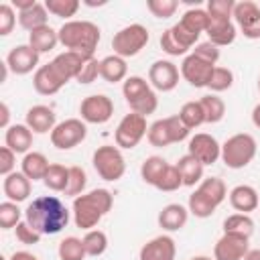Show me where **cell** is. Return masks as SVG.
<instances>
[{
	"instance_id": "6da1fadb",
	"label": "cell",
	"mask_w": 260,
	"mask_h": 260,
	"mask_svg": "<svg viewBox=\"0 0 260 260\" xmlns=\"http://www.w3.org/2000/svg\"><path fill=\"white\" fill-rule=\"evenodd\" d=\"M24 219L41 234V236H55L63 228H67L71 219V211L65 207V203L55 195H41L35 197L26 209Z\"/></svg>"
},
{
	"instance_id": "7a4b0ae2",
	"label": "cell",
	"mask_w": 260,
	"mask_h": 260,
	"mask_svg": "<svg viewBox=\"0 0 260 260\" xmlns=\"http://www.w3.org/2000/svg\"><path fill=\"white\" fill-rule=\"evenodd\" d=\"M112 205H114V195L108 189H91L73 199V205H71L73 221L79 230H85V232L95 230L102 217L110 213Z\"/></svg>"
},
{
	"instance_id": "3957f363",
	"label": "cell",
	"mask_w": 260,
	"mask_h": 260,
	"mask_svg": "<svg viewBox=\"0 0 260 260\" xmlns=\"http://www.w3.org/2000/svg\"><path fill=\"white\" fill-rule=\"evenodd\" d=\"M57 32H59V43L67 51H73L85 57H93L102 39L100 26L91 20H67Z\"/></svg>"
},
{
	"instance_id": "277c9868",
	"label": "cell",
	"mask_w": 260,
	"mask_h": 260,
	"mask_svg": "<svg viewBox=\"0 0 260 260\" xmlns=\"http://www.w3.org/2000/svg\"><path fill=\"white\" fill-rule=\"evenodd\" d=\"M225 197H228L225 183L219 177H207L189 195L187 209H189L191 215H195L199 219H205V217H211L215 213V209L225 201Z\"/></svg>"
},
{
	"instance_id": "5b68a950",
	"label": "cell",
	"mask_w": 260,
	"mask_h": 260,
	"mask_svg": "<svg viewBox=\"0 0 260 260\" xmlns=\"http://www.w3.org/2000/svg\"><path fill=\"white\" fill-rule=\"evenodd\" d=\"M122 93L126 98V104L130 106V112L140 114V116H150L158 108V98L152 89V85L140 77V75H130L122 83Z\"/></svg>"
},
{
	"instance_id": "8992f818",
	"label": "cell",
	"mask_w": 260,
	"mask_h": 260,
	"mask_svg": "<svg viewBox=\"0 0 260 260\" xmlns=\"http://www.w3.org/2000/svg\"><path fill=\"white\" fill-rule=\"evenodd\" d=\"M256 150H258L256 138L248 132H240L230 136L221 144V160L228 169H244L254 160Z\"/></svg>"
},
{
	"instance_id": "52a82bcc",
	"label": "cell",
	"mask_w": 260,
	"mask_h": 260,
	"mask_svg": "<svg viewBox=\"0 0 260 260\" xmlns=\"http://www.w3.org/2000/svg\"><path fill=\"white\" fill-rule=\"evenodd\" d=\"M91 162H93V169L95 173L100 175V179L104 181H120L126 173V160H124V154L118 146L114 144H104V146H98L93 156H91Z\"/></svg>"
},
{
	"instance_id": "ba28073f",
	"label": "cell",
	"mask_w": 260,
	"mask_h": 260,
	"mask_svg": "<svg viewBox=\"0 0 260 260\" xmlns=\"http://www.w3.org/2000/svg\"><path fill=\"white\" fill-rule=\"evenodd\" d=\"M189 128L181 122L179 116H169V118H160L156 122H152L148 126V132H146V138L152 146L156 148H165L169 144H175V142H181L189 136Z\"/></svg>"
},
{
	"instance_id": "9c48e42d",
	"label": "cell",
	"mask_w": 260,
	"mask_h": 260,
	"mask_svg": "<svg viewBox=\"0 0 260 260\" xmlns=\"http://www.w3.org/2000/svg\"><path fill=\"white\" fill-rule=\"evenodd\" d=\"M150 41V32L146 26L142 24H128L124 28H120L114 39H112V49H114V55L126 59V57H134L138 55Z\"/></svg>"
},
{
	"instance_id": "30bf717a",
	"label": "cell",
	"mask_w": 260,
	"mask_h": 260,
	"mask_svg": "<svg viewBox=\"0 0 260 260\" xmlns=\"http://www.w3.org/2000/svg\"><path fill=\"white\" fill-rule=\"evenodd\" d=\"M148 132V126H146V118L140 116V114H126L118 126H116V132H114V138H116V146L118 148H134L140 144V140L146 136Z\"/></svg>"
},
{
	"instance_id": "8fae6325",
	"label": "cell",
	"mask_w": 260,
	"mask_h": 260,
	"mask_svg": "<svg viewBox=\"0 0 260 260\" xmlns=\"http://www.w3.org/2000/svg\"><path fill=\"white\" fill-rule=\"evenodd\" d=\"M87 136V126L81 118H67L59 122L51 132V144L59 150H71L79 146Z\"/></svg>"
},
{
	"instance_id": "7c38bea8",
	"label": "cell",
	"mask_w": 260,
	"mask_h": 260,
	"mask_svg": "<svg viewBox=\"0 0 260 260\" xmlns=\"http://www.w3.org/2000/svg\"><path fill=\"white\" fill-rule=\"evenodd\" d=\"M67 81H71L59 67L55 61H49L45 65H41L37 71H35V77H32V87L37 93L41 95H55Z\"/></svg>"
},
{
	"instance_id": "4fadbf2b",
	"label": "cell",
	"mask_w": 260,
	"mask_h": 260,
	"mask_svg": "<svg viewBox=\"0 0 260 260\" xmlns=\"http://www.w3.org/2000/svg\"><path fill=\"white\" fill-rule=\"evenodd\" d=\"M79 114L85 124H106L114 114V102L106 93L87 95L79 104Z\"/></svg>"
},
{
	"instance_id": "5bb4252c",
	"label": "cell",
	"mask_w": 260,
	"mask_h": 260,
	"mask_svg": "<svg viewBox=\"0 0 260 260\" xmlns=\"http://www.w3.org/2000/svg\"><path fill=\"white\" fill-rule=\"evenodd\" d=\"M234 20L246 39H260V6L254 0L236 2Z\"/></svg>"
},
{
	"instance_id": "9a60e30c",
	"label": "cell",
	"mask_w": 260,
	"mask_h": 260,
	"mask_svg": "<svg viewBox=\"0 0 260 260\" xmlns=\"http://www.w3.org/2000/svg\"><path fill=\"white\" fill-rule=\"evenodd\" d=\"M213 69H215L213 63H209V61H205V59L189 53V55H185L179 71H181V77L189 85H193V87H207Z\"/></svg>"
},
{
	"instance_id": "2e32d148",
	"label": "cell",
	"mask_w": 260,
	"mask_h": 260,
	"mask_svg": "<svg viewBox=\"0 0 260 260\" xmlns=\"http://www.w3.org/2000/svg\"><path fill=\"white\" fill-rule=\"evenodd\" d=\"M187 154H191L193 158H197L203 167L215 165L221 158V144L211 134L199 132V134H195V136L189 138Z\"/></svg>"
},
{
	"instance_id": "e0dca14e",
	"label": "cell",
	"mask_w": 260,
	"mask_h": 260,
	"mask_svg": "<svg viewBox=\"0 0 260 260\" xmlns=\"http://www.w3.org/2000/svg\"><path fill=\"white\" fill-rule=\"evenodd\" d=\"M250 250V238L242 234L223 232V236L213 246V260H244Z\"/></svg>"
},
{
	"instance_id": "ac0fdd59",
	"label": "cell",
	"mask_w": 260,
	"mask_h": 260,
	"mask_svg": "<svg viewBox=\"0 0 260 260\" xmlns=\"http://www.w3.org/2000/svg\"><path fill=\"white\" fill-rule=\"evenodd\" d=\"M181 71L173 61L158 59L148 67V83L158 91H173L179 83Z\"/></svg>"
},
{
	"instance_id": "d6986e66",
	"label": "cell",
	"mask_w": 260,
	"mask_h": 260,
	"mask_svg": "<svg viewBox=\"0 0 260 260\" xmlns=\"http://www.w3.org/2000/svg\"><path fill=\"white\" fill-rule=\"evenodd\" d=\"M39 53L26 43V45H16L10 49V53L6 55V65L12 73L16 75H26L32 69H39Z\"/></svg>"
},
{
	"instance_id": "ffe728a7",
	"label": "cell",
	"mask_w": 260,
	"mask_h": 260,
	"mask_svg": "<svg viewBox=\"0 0 260 260\" xmlns=\"http://www.w3.org/2000/svg\"><path fill=\"white\" fill-rule=\"evenodd\" d=\"M175 256H177V244L167 234L148 240L138 252V260H175Z\"/></svg>"
},
{
	"instance_id": "44dd1931",
	"label": "cell",
	"mask_w": 260,
	"mask_h": 260,
	"mask_svg": "<svg viewBox=\"0 0 260 260\" xmlns=\"http://www.w3.org/2000/svg\"><path fill=\"white\" fill-rule=\"evenodd\" d=\"M2 191H4V195H6L8 201L20 203V201H26L28 199V195L32 191V181L22 171H14V173H10V175L4 177Z\"/></svg>"
},
{
	"instance_id": "7402d4cb",
	"label": "cell",
	"mask_w": 260,
	"mask_h": 260,
	"mask_svg": "<svg viewBox=\"0 0 260 260\" xmlns=\"http://www.w3.org/2000/svg\"><path fill=\"white\" fill-rule=\"evenodd\" d=\"M24 124L32 130V134H47V132H53V128L57 126V118H55L53 108L39 104V106L28 108Z\"/></svg>"
},
{
	"instance_id": "603a6c76",
	"label": "cell",
	"mask_w": 260,
	"mask_h": 260,
	"mask_svg": "<svg viewBox=\"0 0 260 260\" xmlns=\"http://www.w3.org/2000/svg\"><path fill=\"white\" fill-rule=\"evenodd\" d=\"M230 205L238 211V213H252L260 207V197L258 191L252 185H236L230 193H228Z\"/></svg>"
},
{
	"instance_id": "cb8c5ba5",
	"label": "cell",
	"mask_w": 260,
	"mask_h": 260,
	"mask_svg": "<svg viewBox=\"0 0 260 260\" xmlns=\"http://www.w3.org/2000/svg\"><path fill=\"white\" fill-rule=\"evenodd\" d=\"M4 146L14 150L16 154H26L30 152L32 146V130L26 124H10L4 134Z\"/></svg>"
},
{
	"instance_id": "d4e9b609",
	"label": "cell",
	"mask_w": 260,
	"mask_h": 260,
	"mask_svg": "<svg viewBox=\"0 0 260 260\" xmlns=\"http://www.w3.org/2000/svg\"><path fill=\"white\" fill-rule=\"evenodd\" d=\"M189 219V209L181 203H169L158 211V225L165 232H179Z\"/></svg>"
},
{
	"instance_id": "484cf974",
	"label": "cell",
	"mask_w": 260,
	"mask_h": 260,
	"mask_svg": "<svg viewBox=\"0 0 260 260\" xmlns=\"http://www.w3.org/2000/svg\"><path fill=\"white\" fill-rule=\"evenodd\" d=\"M207 41L213 43L215 47H228L236 41L238 28L232 20H213L209 18V26H207Z\"/></svg>"
},
{
	"instance_id": "4316f807",
	"label": "cell",
	"mask_w": 260,
	"mask_h": 260,
	"mask_svg": "<svg viewBox=\"0 0 260 260\" xmlns=\"http://www.w3.org/2000/svg\"><path fill=\"white\" fill-rule=\"evenodd\" d=\"M100 77L108 83H120L128 77V65L126 59L118 55H108L100 61Z\"/></svg>"
},
{
	"instance_id": "83f0119b",
	"label": "cell",
	"mask_w": 260,
	"mask_h": 260,
	"mask_svg": "<svg viewBox=\"0 0 260 260\" xmlns=\"http://www.w3.org/2000/svg\"><path fill=\"white\" fill-rule=\"evenodd\" d=\"M28 45H30L39 55H41V53H49V51H53V49L59 45V32H57L53 26L45 24V26L35 28V30L28 32Z\"/></svg>"
},
{
	"instance_id": "f1b7e54d",
	"label": "cell",
	"mask_w": 260,
	"mask_h": 260,
	"mask_svg": "<svg viewBox=\"0 0 260 260\" xmlns=\"http://www.w3.org/2000/svg\"><path fill=\"white\" fill-rule=\"evenodd\" d=\"M177 169L183 179V187H195L203 181V165L191 154H183L177 160Z\"/></svg>"
},
{
	"instance_id": "f546056e",
	"label": "cell",
	"mask_w": 260,
	"mask_h": 260,
	"mask_svg": "<svg viewBox=\"0 0 260 260\" xmlns=\"http://www.w3.org/2000/svg\"><path fill=\"white\" fill-rule=\"evenodd\" d=\"M49 160L43 152H26L22 156V162H20V171L30 179V181H39V179H45L47 171H49Z\"/></svg>"
},
{
	"instance_id": "4dcf8cb0",
	"label": "cell",
	"mask_w": 260,
	"mask_h": 260,
	"mask_svg": "<svg viewBox=\"0 0 260 260\" xmlns=\"http://www.w3.org/2000/svg\"><path fill=\"white\" fill-rule=\"evenodd\" d=\"M18 24L24 30H28V32L49 24V10H47V6L41 4V2H35L30 8L18 12Z\"/></svg>"
},
{
	"instance_id": "1f68e13d",
	"label": "cell",
	"mask_w": 260,
	"mask_h": 260,
	"mask_svg": "<svg viewBox=\"0 0 260 260\" xmlns=\"http://www.w3.org/2000/svg\"><path fill=\"white\" fill-rule=\"evenodd\" d=\"M167 167H169V162H167L162 156H148V158H144V162L140 165V177H142V181H144L146 185L156 187V183L160 181V177H162V173L167 171Z\"/></svg>"
},
{
	"instance_id": "d6a6232c",
	"label": "cell",
	"mask_w": 260,
	"mask_h": 260,
	"mask_svg": "<svg viewBox=\"0 0 260 260\" xmlns=\"http://www.w3.org/2000/svg\"><path fill=\"white\" fill-rule=\"evenodd\" d=\"M179 22H181L185 28H189L191 32L201 35V32H205V30H207V26H209V14H207V10H205V8L195 6V8L185 10Z\"/></svg>"
},
{
	"instance_id": "836d02e7",
	"label": "cell",
	"mask_w": 260,
	"mask_h": 260,
	"mask_svg": "<svg viewBox=\"0 0 260 260\" xmlns=\"http://www.w3.org/2000/svg\"><path fill=\"white\" fill-rule=\"evenodd\" d=\"M45 187L55 191V193H65L67 185H69V167H63L59 162H53L43 179Z\"/></svg>"
},
{
	"instance_id": "e575fe53",
	"label": "cell",
	"mask_w": 260,
	"mask_h": 260,
	"mask_svg": "<svg viewBox=\"0 0 260 260\" xmlns=\"http://www.w3.org/2000/svg\"><path fill=\"white\" fill-rule=\"evenodd\" d=\"M203 114H205V124H217L223 120L225 116V104L221 98H217L215 93H207L199 100Z\"/></svg>"
},
{
	"instance_id": "d590c367",
	"label": "cell",
	"mask_w": 260,
	"mask_h": 260,
	"mask_svg": "<svg viewBox=\"0 0 260 260\" xmlns=\"http://www.w3.org/2000/svg\"><path fill=\"white\" fill-rule=\"evenodd\" d=\"M57 254H59V260H83L87 254H85V246H83V240L75 238V236H67L59 242V248H57Z\"/></svg>"
},
{
	"instance_id": "8d00e7d4",
	"label": "cell",
	"mask_w": 260,
	"mask_h": 260,
	"mask_svg": "<svg viewBox=\"0 0 260 260\" xmlns=\"http://www.w3.org/2000/svg\"><path fill=\"white\" fill-rule=\"evenodd\" d=\"M177 116L181 118V122H183L189 130L199 128L201 124H205V114H203V108H201L199 100H197V102H185V104L181 106V110H179Z\"/></svg>"
},
{
	"instance_id": "74e56055",
	"label": "cell",
	"mask_w": 260,
	"mask_h": 260,
	"mask_svg": "<svg viewBox=\"0 0 260 260\" xmlns=\"http://www.w3.org/2000/svg\"><path fill=\"white\" fill-rule=\"evenodd\" d=\"M223 232H230V234H242L246 238L252 236L254 232V221L248 213H232L223 219Z\"/></svg>"
},
{
	"instance_id": "f35d334b",
	"label": "cell",
	"mask_w": 260,
	"mask_h": 260,
	"mask_svg": "<svg viewBox=\"0 0 260 260\" xmlns=\"http://www.w3.org/2000/svg\"><path fill=\"white\" fill-rule=\"evenodd\" d=\"M83 246H85V254L87 256H102L108 250V236L102 230H89L85 232V236L81 238Z\"/></svg>"
},
{
	"instance_id": "ab89813d",
	"label": "cell",
	"mask_w": 260,
	"mask_h": 260,
	"mask_svg": "<svg viewBox=\"0 0 260 260\" xmlns=\"http://www.w3.org/2000/svg\"><path fill=\"white\" fill-rule=\"evenodd\" d=\"M18 221H22V211L18 207V203L14 201H2L0 203V228L2 230H10L16 228Z\"/></svg>"
},
{
	"instance_id": "60d3db41",
	"label": "cell",
	"mask_w": 260,
	"mask_h": 260,
	"mask_svg": "<svg viewBox=\"0 0 260 260\" xmlns=\"http://www.w3.org/2000/svg\"><path fill=\"white\" fill-rule=\"evenodd\" d=\"M49 14L59 16V18H71L77 14L81 2L79 0H47L45 2Z\"/></svg>"
},
{
	"instance_id": "b9f144b4",
	"label": "cell",
	"mask_w": 260,
	"mask_h": 260,
	"mask_svg": "<svg viewBox=\"0 0 260 260\" xmlns=\"http://www.w3.org/2000/svg\"><path fill=\"white\" fill-rule=\"evenodd\" d=\"M85 185H87V173L81 169V167H69V185H67V189H65V195H69V197H79V195H83V191H85Z\"/></svg>"
},
{
	"instance_id": "7bdbcfd3",
	"label": "cell",
	"mask_w": 260,
	"mask_h": 260,
	"mask_svg": "<svg viewBox=\"0 0 260 260\" xmlns=\"http://www.w3.org/2000/svg\"><path fill=\"white\" fill-rule=\"evenodd\" d=\"M234 0H209L205 10L209 14V18L213 20H232L234 18Z\"/></svg>"
},
{
	"instance_id": "ee69618b",
	"label": "cell",
	"mask_w": 260,
	"mask_h": 260,
	"mask_svg": "<svg viewBox=\"0 0 260 260\" xmlns=\"http://www.w3.org/2000/svg\"><path fill=\"white\" fill-rule=\"evenodd\" d=\"M232 85H234V73H232V69L215 65V69H213V73H211V79H209L207 87H209L211 91L219 93V91L230 89Z\"/></svg>"
},
{
	"instance_id": "f6af8a7d",
	"label": "cell",
	"mask_w": 260,
	"mask_h": 260,
	"mask_svg": "<svg viewBox=\"0 0 260 260\" xmlns=\"http://www.w3.org/2000/svg\"><path fill=\"white\" fill-rule=\"evenodd\" d=\"M181 187H183V179H181V175H179L177 165H169L167 171L162 173L160 181L156 183V189H158V191H165V193H171V191H177V189H181Z\"/></svg>"
},
{
	"instance_id": "bcb514c9",
	"label": "cell",
	"mask_w": 260,
	"mask_h": 260,
	"mask_svg": "<svg viewBox=\"0 0 260 260\" xmlns=\"http://www.w3.org/2000/svg\"><path fill=\"white\" fill-rule=\"evenodd\" d=\"M160 49L167 53V55H171V57H181V55H187V47L175 37V32L171 30V28H167L162 35H160Z\"/></svg>"
},
{
	"instance_id": "7dc6e473",
	"label": "cell",
	"mask_w": 260,
	"mask_h": 260,
	"mask_svg": "<svg viewBox=\"0 0 260 260\" xmlns=\"http://www.w3.org/2000/svg\"><path fill=\"white\" fill-rule=\"evenodd\" d=\"M146 8L156 18H171L177 12L179 2L177 0H148L146 2Z\"/></svg>"
},
{
	"instance_id": "c3c4849f",
	"label": "cell",
	"mask_w": 260,
	"mask_h": 260,
	"mask_svg": "<svg viewBox=\"0 0 260 260\" xmlns=\"http://www.w3.org/2000/svg\"><path fill=\"white\" fill-rule=\"evenodd\" d=\"M98 77H100V61H98L95 57H87V59L83 61V65H81V69H79L75 81L87 85V83H93Z\"/></svg>"
},
{
	"instance_id": "681fc988",
	"label": "cell",
	"mask_w": 260,
	"mask_h": 260,
	"mask_svg": "<svg viewBox=\"0 0 260 260\" xmlns=\"http://www.w3.org/2000/svg\"><path fill=\"white\" fill-rule=\"evenodd\" d=\"M14 234H16V240H18L20 244H26V246H35V244H39L41 238H43L26 219L18 221V225L14 228Z\"/></svg>"
},
{
	"instance_id": "f907efd6",
	"label": "cell",
	"mask_w": 260,
	"mask_h": 260,
	"mask_svg": "<svg viewBox=\"0 0 260 260\" xmlns=\"http://www.w3.org/2000/svg\"><path fill=\"white\" fill-rule=\"evenodd\" d=\"M14 24H16V12H14L12 4H6V2L0 4V35L2 37L10 35Z\"/></svg>"
},
{
	"instance_id": "816d5d0a",
	"label": "cell",
	"mask_w": 260,
	"mask_h": 260,
	"mask_svg": "<svg viewBox=\"0 0 260 260\" xmlns=\"http://www.w3.org/2000/svg\"><path fill=\"white\" fill-rule=\"evenodd\" d=\"M191 53L197 55V57H201V59H205V61H209V63H213V65L219 61V47H215V45L209 43V41H205V43H197L195 49H193Z\"/></svg>"
},
{
	"instance_id": "f5cc1de1",
	"label": "cell",
	"mask_w": 260,
	"mask_h": 260,
	"mask_svg": "<svg viewBox=\"0 0 260 260\" xmlns=\"http://www.w3.org/2000/svg\"><path fill=\"white\" fill-rule=\"evenodd\" d=\"M14 167H16V152L10 150L8 146H2L0 148V175L6 177L14 173Z\"/></svg>"
},
{
	"instance_id": "db71d44e",
	"label": "cell",
	"mask_w": 260,
	"mask_h": 260,
	"mask_svg": "<svg viewBox=\"0 0 260 260\" xmlns=\"http://www.w3.org/2000/svg\"><path fill=\"white\" fill-rule=\"evenodd\" d=\"M171 30L175 32V37L187 47V49H193L195 47V43H197V39H199V35H195V32H191L189 28H185L181 22H177V24H173L171 26Z\"/></svg>"
},
{
	"instance_id": "11a10c76",
	"label": "cell",
	"mask_w": 260,
	"mask_h": 260,
	"mask_svg": "<svg viewBox=\"0 0 260 260\" xmlns=\"http://www.w3.org/2000/svg\"><path fill=\"white\" fill-rule=\"evenodd\" d=\"M8 120H10V110H8V104L2 102V104H0V126H2V128H10Z\"/></svg>"
},
{
	"instance_id": "9f6ffc18",
	"label": "cell",
	"mask_w": 260,
	"mask_h": 260,
	"mask_svg": "<svg viewBox=\"0 0 260 260\" xmlns=\"http://www.w3.org/2000/svg\"><path fill=\"white\" fill-rule=\"evenodd\" d=\"M10 260H39L35 254H30V252H26V250H18V252H14L12 256H10Z\"/></svg>"
},
{
	"instance_id": "6f0895ef",
	"label": "cell",
	"mask_w": 260,
	"mask_h": 260,
	"mask_svg": "<svg viewBox=\"0 0 260 260\" xmlns=\"http://www.w3.org/2000/svg\"><path fill=\"white\" fill-rule=\"evenodd\" d=\"M35 2H37V0H12V8H16L18 12H22V10L30 8Z\"/></svg>"
},
{
	"instance_id": "680465c9",
	"label": "cell",
	"mask_w": 260,
	"mask_h": 260,
	"mask_svg": "<svg viewBox=\"0 0 260 260\" xmlns=\"http://www.w3.org/2000/svg\"><path fill=\"white\" fill-rule=\"evenodd\" d=\"M252 124L256 128H260V104H256L254 110H252Z\"/></svg>"
},
{
	"instance_id": "91938a15",
	"label": "cell",
	"mask_w": 260,
	"mask_h": 260,
	"mask_svg": "<svg viewBox=\"0 0 260 260\" xmlns=\"http://www.w3.org/2000/svg\"><path fill=\"white\" fill-rule=\"evenodd\" d=\"M244 260H260V248H254V250H248Z\"/></svg>"
},
{
	"instance_id": "94428289",
	"label": "cell",
	"mask_w": 260,
	"mask_h": 260,
	"mask_svg": "<svg viewBox=\"0 0 260 260\" xmlns=\"http://www.w3.org/2000/svg\"><path fill=\"white\" fill-rule=\"evenodd\" d=\"M191 260H213V258H209V256H193Z\"/></svg>"
},
{
	"instance_id": "6125c7cd",
	"label": "cell",
	"mask_w": 260,
	"mask_h": 260,
	"mask_svg": "<svg viewBox=\"0 0 260 260\" xmlns=\"http://www.w3.org/2000/svg\"><path fill=\"white\" fill-rule=\"evenodd\" d=\"M258 91H260V77H258Z\"/></svg>"
}]
</instances>
